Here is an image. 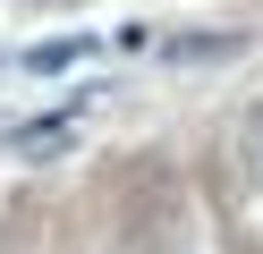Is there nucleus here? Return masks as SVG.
<instances>
[{
  "instance_id": "f257e3e1",
  "label": "nucleus",
  "mask_w": 263,
  "mask_h": 254,
  "mask_svg": "<svg viewBox=\"0 0 263 254\" xmlns=\"http://www.w3.org/2000/svg\"><path fill=\"white\" fill-rule=\"evenodd\" d=\"M68 60H85V43H43V51H26L34 76H43V68H68Z\"/></svg>"
}]
</instances>
